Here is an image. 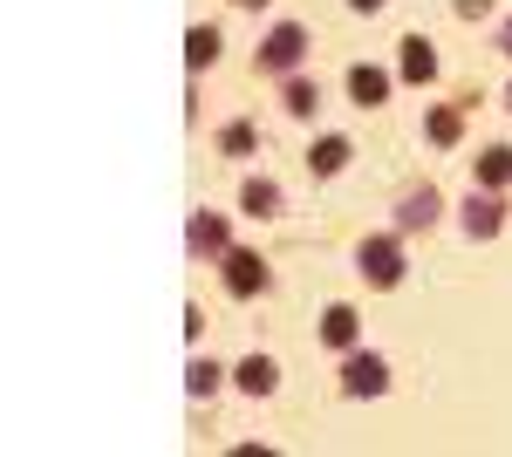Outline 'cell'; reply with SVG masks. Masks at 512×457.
<instances>
[{
    "label": "cell",
    "mask_w": 512,
    "mask_h": 457,
    "mask_svg": "<svg viewBox=\"0 0 512 457\" xmlns=\"http://www.w3.org/2000/svg\"><path fill=\"white\" fill-rule=\"evenodd\" d=\"M355 273H362L369 287H396V280H403V246H396V239H362V246H355Z\"/></svg>",
    "instance_id": "6da1fadb"
},
{
    "label": "cell",
    "mask_w": 512,
    "mask_h": 457,
    "mask_svg": "<svg viewBox=\"0 0 512 457\" xmlns=\"http://www.w3.org/2000/svg\"><path fill=\"white\" fill-rule=\"evenodd\" d=\"M301 55H308V35H301L294 21H280L274 35L260 41V69H267V76H294V69H301Z\"/></svg>",
    "instance_id": "7a4b0ae2"
},
{
    "label": "cell",
    "mask_w": 512,
    "mask_h": 457,
    "mask_svg": "<svg viewBox=\"0 0 512 457\" xmlns=\"http://www.w3.org/2000/svg\"><path fill=\"white\" fill-rule=\"evenodd\" d=\"M390 389V362L383 355H349L342 362V396H383Z\"/></svg>",
    "instance_id": "3957f363"
},
{
    "label": "cell",
    "mask_w": 512,
    "mask_h": 457,
    "mask_svg": "<svg viewBox=\"0 0 512 457\" xmlns=\"http://www.w3.org/2000/svg\"><path fill=\"white\" fill-rule=\"evenodd\" d=\"M219 260H226V294L233 301H253L267 287V260L260 253H219Z\"/></svg>",
    "instance_id": "277c9868"
},
{
    "label": "cell",
    "mask_w": 512,
    "mask_h": 457,
    "mask_svg": "<svg viewBox=\"0 0 512 457\" xmlns=\"http://www.w3.org/2000/svg\"><path fill=\"white\" fill-rule=\"evenodd\" d=\"M437 212H444V198H437L431 185L403 191V198H396V232H424V226H437Z\"/></svg>",
    "instance_id": "5b68a950"
},
{
    "label": "cell",
    "mask_w": 512,
    "mask_h": 457,
    "mask_svg": "<svg viewBox=\"0 0 512 457\" xmlns=\"http://www.w3.org/2000/svg\"><path fill=\"white\" fill-rule=\"evenodd\" d=\"M185 246H192L198 260H205V253H233V232H226V219H219V212H198L192 232H185Z\"/></svg>",
    "instance_id": "8992f818"
},
{
    "label": "cell",
    "mask_w": 512,
    "mask_h": 457,
    "mask_svg": "<svg viewBox=\"0 0 512 457\" xmlns=\"http://www.w3.org/2000/svg\"><path fill=\"white\" fill-rule=\"evenodd\" d=\"M499 226H506V205H499L492 191H472V198H465V232H472V239H492Z\"/></svg>",
    "instance_id": "52a82bcc"
},
{
    "label": "cell",
    "mask_w": 512,
    "mask_h": 457,
    "mask_svg": "<svg viewBox=\"0 0 512 457\" xmlns=\"http://www.w3.org/2000/svg\"><path fill=\"white\" fill-rule=\"evenodd\" d=\"M349 96L362 103V110H376V103L390 96V76H383L376 62H355V69H349Z\"/></svg>",
    "instance_id": "ba28073f"
},
{
    "label": "cell",
    "mask_w": 512,
    "mask_h": 457,
    "mask_svg": "<svg viewBox=\"0 0 512 457\" xmlns=\"http://www.w3.org/2000/svg\"><path fill=\"white\" fill-rule=\"evenodd\" d=\"M233 376H239V389H246V396H274V389H280V369L267 362V355H246Z\"/></svg>",
    "instance_id": "9c48e42d"
},
{
    "label": "cell",
    "mask_w": 512,
    "mask_h": 457,
    "mask_svg": "<svg viewBox=\"0 0 512 457\" xmlns=\"http://www.w3.org/2000/svg\"><path fill=\"white\" fill-rule=\"evenodd\" d=\"M431 76H437V55H431V41H424V35H410V41H403V82H417V89H424Z\"/></svg>",
    "instance_id": "30bf717a"
},
{
    "label": "cell",
    "mask_w": 512,
    "mask_h": 457,
    "mask_svg": "<svg viewBox=\"0 0 512 457\" xmlns=\"http://www.w3.org/2000/svg\"><path fill=\"white\" fill-rule=\"evenodd\" d=\"M349 157H355V151H349V137H321L315 151H308V171H315V178H335Z\"/></svg>",
    "instance_id": "8fae6325"
},
{
    "label": "cell",
    "mask_w": 512,
    "mask_h": 457,
    "mask_svg": "<svg viewBox=\"0 0 512 457\" xmlns=\"http://www.w3.org/2000/svg\"><path fill=\"white\" fill-rule=\"evenodd\" d=\"M321 342L328 348H355V307H328V314H321Z\"/></svg>",
    "instance_id": "7c38bea8"
},
{
    "label": "cell",
    "mask_w": 512,
    "mask_h": 457,
    "mask_svg": "<svg viewBox=\"0 0 512 457\" xmlns=\"http://www.w3.org/2000/svg\"><path fill=\"white\" fill-rule=\"evenodd\" d=\"M478 185H485V191L512 185V144H492V151L478 157Z\"/></svg>",
    "instance_id": "4fadbf2b"
},
{
    "label": "cell",
    "mask_w": 512,
    "mask_h": 457,
    "mask_svg": "<svg viewBox=\"0 0 512 457\" xmlns=\"http://www.w3.org/2000/svg\"><path fill=\"white\" fill-rule=\"evenodd\" d=\"M424 137H431L437 151H451V144L465 137V123H458V110H431V116H424Z\"/></svg>",
    "instance_id": "5bb4252c"
},
{
    "label": "cell",
    "mask_w": 512,
    "mask_h": 457,
    "mask_svg": "<svg viewBox=\"0 0 512 457\" xmlns=\"http://www.w3.org/2000/svg\"><path fill=\"white\" fill-rule=\"evenodd\" d=\"M239 205H246L253 219H267V212H280V185H267V178H246V191H239Z\"/></svg>",
    "instance_id": "9a60e30c"
},
{
    "label": "cell",
    "mask_w": 512,
    "mask_h": 457,
    "mask_svg": "<svg viewBox=\"0 0 512 457\" xmlns=\"http://www.w3.org/2000/svg\"><path fill=\"white\" fill-rule=\"evenodd\" d=\"M280 103H287V116H315L321 110V89L308 76H287V96H280Z\"/></svg>",
    "instance_id": "2e32d148"
},
{
    "label": "cell",
    "mask_w": 512,
    "mask_h": 457,
    "mask_svg": "<svg viewBox=\"0 0 512 457\" xmlns=\"http://www.w3.org/2000/svg\"><path fill=\"white\" fill-rule=\"evenodd\" d=\"M185 62H192V69L219 62V28H192V35H185Z\"/></svg>",
    "instance_id": "e0dca14e"
},
{
    "label": "cell",
    "mask_w": 512,
    "mask_h": 457,
    "mask_svg": "<svg viewBox=\"0 0 512 457\" xmlns=\"http://www.w3.org/2000/svg\"><path fill=\"white\" fill-rule=\"evenodd\" d=\"M253 144H260V137H253V123H226V130H219V151H226V157H246Z\"/></svg>",
    "instance_id": "ac0fdd59"
},
{
    "label": "cell",
    "mask_w": 512,
    "mask_h": 457,
    "mask_svg": "<svg viewBox=\"0 0 512 457\" xmlns=\"http://www.w3.org/2000/svg\"><path fill=\"white\" fill-rule=\"evenodd\" d=\"M219 376H226L219 362H192V369H185V389H192V396H212V389H219Z\"/></svg>",
    "instance_id": "d6986e66"
},
{
    "label": "cell",
    "mask_w": 512,
    "mask_h": 457,
    "mask_svg": "<svg viewBox=\"0 0 512 457\" xmlns=\"http://www.w3.org/2000/svg\"><path fill=\"white\" fill-rule=\"evenodd\" d=\"M485 7H492V0H458V14H465V21H478Z\"/></svg>",
    "instance_id": "ffe728a7"
},
{
    "label": "cell",
    "mask_w": 512,
    "mask_h": 457,
    "mask_svg": "<svg viewBox=\"0 0 512 457\" xmlns=\"http://www.w3.org/2000/svg\"><path fill=\"white\" fill-rule=\"evenodd\" d=\"M349 7H355V14H376V7H383V0H349Z\"/></svg>",
    "instance_id": "44dd1931"
},
{
    "label": "cell",
    "mask_w": 512,
    "mask_h": 457,
    "mask_svg": "<svg viewBox=\"0 0 512 457\" xmlns=\"http://www.w3.org/2000/svg\"><path fill=\"white\" fill-rule=\"evenodd\" d=\"M499 48H506V55H512V21H506V28H499Z\"/></svg>",
    "instance_id": "7402d4cb"
},
{
    "label": "cell",
    "mask_w": 512,
    "mask_h": 457,
    "mask_svg": "<svg viewBox=\"0 0 512 457\" xmlns=\"http://www.w3.org/2000/svg\"><path fill=\"white\" fill-rule=\"evenodd\" d=\"M239 7H267V0H239Z\"/></svg>",
    "instance_id": "603a6c76"
},
{
    "label": "cell",
    "mask_w": 512,
    "mask_h": 457,
    "mask_svg": "<svg viewBox=\"0 0 512 457\" xmlns=\"http://www.w3.org/2000/svg\"><path fill=\"white\" fill-rule=\"evenodd\" d=\"M506 110H512V89H506Z\"/></svg>",
    "instance_id": "cb8c5ba5"
}]
</instances>
